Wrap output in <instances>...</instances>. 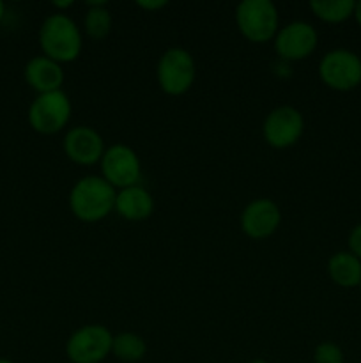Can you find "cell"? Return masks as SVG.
<instances>
[{
  "mask_svg": "<svg viewBox=\"0 0 361 363\" xmlns=\"http://www.w3.org/2000/svg\"><path fill=\"white\" fill-rule=\"evenodd\" d=\"M115 197L117 190L101 176H85L73 184L67 202L74 218L96 223L115 209Z\"/></svg>",
  "mask_w": 361,
  "mask_h": 363,
  "instance_id": "6da1fadb",
  "label": "cell"
},
{
  "mask_svg": "<svg viewBox=\"0 0 361 363\" xmlns=\"http://www.w3.org/2000/svg\"><path fill=\"white\" fill-rule=\"evenodd\" d=\"M42 55L59 64H69L80 57L84 38L76 21L66 13L50 14L39 28Z\"/></svg>",
  "mask_w": 361,
  "mask_h": 363,
  "instance_id": "7a4b0ae2",
  "label": "cell"
},
{
  "mask_svg": "<svg viewBox=\"0 0 361 363\" xmlns=\"http://www.w3.org/2000/svg\"><path fill=\"white\" fill-rule=\"evenodd\" d=\"M236 23L246 41L264 45L280 30L278 7L271 0H243L236 7Z\"/></svg>",
  "mask_w": 361,
  "mask_h": 363,
  "instance_id": "3957f363",
  "label": "cell"
},
{
  "mask_svg": "<svg viewBox=\"0 0 361 363\" xmlns=\"http://www.w3.org/2000/svg\"><path fill=\"white\" fill-rule=\"evenodd\" d=\"M158 85L166 96H183L193 87L197 64L193 55L180 46H172L161 53L156 66Z\"/></svg>",
  "mask_w": 361,
  "mask_h": 363,
  "instance_id": "277c9868",
  "label": "cell"
},
{
  "mask_svg": "<svg viewBox=\"0 0 361 363\" xmlns=\"http://www.w3.org/2000/svg\"><path fill=\"white\" fill-rule=\"evenodd\" d=\"M73 105L64 91L38 94L28 108V124L41 135H55L71 121Z\"/></svg>",
  "mask_w": 361,
  "mask_h": 363,
  "instance_id": "5b68a950",
  "label": "cell"
},
{
  "mask_svg": "<svg viewBox=\"0 0 361 363\" xmlns=\"http://www.w3.org/2000/svg\"><path fill=\"white\" fill-rule=\"evenodd\" d=\"M101 177L117 191L137 186L142 181V162L137 151L126 144H112L106 147L101 162Z\"/></svg>",
  "mask_w": 361,
  "mask_h": 363,
  "instance_id": "8992f818",
  "label": "cell"
},
{
  "mask_svg": "<svg viewBox=\"0 0 361 363\" xmlns=\"http://www.w3.org/2000/svg\"><path fill=\"white\" fill-rule=\"evenodd\" d=\"M113 335L103 325H85L71 333L66 357L71 363H101L112 353Z\"/></svg>",
  "mask_w": 361,
  "mask_h": 363,
  "instance_id": "52a82bcc",
  "label": "cell"
},
{
  "mask_svg": "<svg viewBox=\"0 0 361 363\" xmlns=\"http://www.w3.org/2000/svg\"><path fill=\"white\" fill-rule=\"evenodd\" d=\"M304 133V117L296 106L280 105L265 116L262 137L273 149H289L301 140Z\"/></svg>",
  "mask_w": 361,
  "mask_h": 363,
  "instance_id": "ba28073f",
  "label": "cell"
},
{
  "mask_svg": "<svg viewBox=\"0 0 361 363\" xmlns=\"http://www.w3.org/2000/svg\"><path fill=\"white\" fill-rule=\"evenodd\" d=\"M319 77L333 91H353L361 84V59L349 50H331L319 62Z\"/></svg>",
  "mask_w": 361,
  "mask_h": 363,
  "instance_id": "9c48e42d",
  "label": "cell"
},
{
  "mask_svg": "<svg viewBox=\"0 0 361 363\" xmlns=\"http://www.w3.org/2000/svg\"><path fill=\"white\" fill-rule=\"evenodd\" d=\"M319 43L317 30L308 21L296 20L280 27L273 39V46L283 62H299L315 52Z\"/></svg>",
  "mask_w": 361,
  "mask_h": 363,
  "instance_id": "30bf717a",
  "label": "cell"
},
{
  "mask_svg": "<svg viewBox=\"0 0 361 363\" xmlns=\"http://www.w3.org/2000/svg\"><path fill=\"white\" fill-rule=\"evenodd\" d=\"M241 230L250 240L262 241L271 238L282 223V209L273 199H255L241 213Z\"/></svg>",
  "mask_w": 361,
  "mask_h": 363,
  "instance_id": "8fae6325",
  "label": "cell"
},
{
  "mask_svg": "<svg viewBox=\"0 0 361 363\" xmlns=\"http://www.w3.org/2000/svg\"><path fill=\"white\" fill-rule=\"evenodd\" d=\"M62 149L67 160L81 167L99 163L106 151L103 137L91 126H74L67 130L64 135Z\"/></svg>",
  "mask_w": 361,
  "mask_h": 363,
  "instance_id": "7c38bea8",
  "label": "cell"
},
{
  "mask_svg": "<svg viewBox=\"0 0 361 363\" xmlns=\"http://www.w3.org/2000/svg\"><path fill=\"white\" fill-rule=\"evenodd\" d=\"M64 78L66 74H64L62 64L45 55L32 57L25 66V80L38 94L62 91Z\"/></svg>",
  "mask_w": 361,
  "mask_h": 363,
  "instance_id": "4fadbf2b",
  "label": "cell"
},
{
  "mask_svg": "<svg viewBox=\"0 0 361 363\" xmlns=\"http://www.w3.org/2000/svg\"><path fill=\"white\" fill-rule=\"evenodd\" d=\"M113 211L127 222H144L154 213V197L142 184L117 191Z\"/></svg>",
  "mask_w": 361,
  "mask_h": 363,
  "instance_id": "5bb4252c",
  "label": "cell"
},
{
  "mask_svg": "<svg viewBox=\"0 0 361 363\" xmlns=\"http://www.w3.org/2000/svg\"><path fill=\"white\" fill-rule=\"evenodd\" d=\"M329 279L340 287H356L361 284V261L350 252H336L328 262Z\"/></svg>",
  "mask_w": 361,
  "mask_h": 363,
  "instance_id": "9a60e30c",
  "label": "cell"
},
{
  "mask_svg": "<svg viewBox=\"0 0 361 363\" xmlns=\"http://www.w3.org/2000/svg\"><path fill=\"white\" fill-rule=\"evenodd\" d=\"M84 16V30L92 41H103L112 32V13L106 2H88Z\"/></svg>",
  "mask_w": 361,
  "mask_h": 363,
  "instance_id": "2e32d148",
  "label": "cell"
},
{
  "mask_svg": "<svg viewBox=\"0 0 361 363\" xmlns=\"http://www.w3.org/2000/svg\"><path fill=\"white\" fill-rule=\"evenodd\" d=\"M147 353V344L144 337L134 332H120L113 335L112 354L120 362H140Z\"/></svg>",
  "mask_w": 361,
  "mask_h": 363,
  "instance_id": "e0dca14e",
  "label": "cell"
},
{
  "mask_svg": "<svg viewBox=\"0 0 361 363\" xmlns=\"http://www.w3.org/2000/svg\"><path fill=\"white\" fill-rule=\"evenodd\" d=\"M356 2L353 0H311L310 9L319 20L326 23H342L347 18L354 16Z\"/></svg>",
  "mask_w": 361,
  "mask_h": 363,
  "instance_id": "ac0fdd59",
  "label": "cell"
},
{
  "mask_svg": "<svg viewBox=\"0 0 361 363\" xmlns=\"http://www.w3.org/2000/svg\"><path fill=\"white\" fill-rule=\"evenodd\" d=\"M315 363H343V353L336 344L321 342L314 351Z\"/></svg>",
  "mask_w": 361,
  "mask_h": 363,
  "instance_id": "d6986e66",
  "label": "cell"
},
{
  "mask_svg": "<svg viewBox=\"0 0 361 363\" xmlns=\"http://www.w3.org/2000/svg\"><path fill=\"white\" fill-rule=\"evenodd\" d=\"M349 248H350V254L356 255V257L361 261V223L354 227L353 233H350Z\"/></svg>",
  "mask_w": 361,
  "mask_h": 363,
  "instance_id": "ffe728a7",
  "label": "cell"
},
{
  "mask_svg": "<svg viewBox=\"0 0 361 363\" xmlns=\"http://www.w3.org/2000/svg\"><path fill=\"white\" fill-rule=\"evenodd\" d=\"M166 6H168L166 0H137V7H140L144 11H152V13H156L159 9H165Z\"/></svg>",
  "mask_w": 361,
  "mask_h": 363,
  "instance_id": "44dd1931",
  "label": "cell"
},
{
  "mask_svg": "<svg viewBox=\"0 0 361 363\" xmlns=\"http://www.w3.org/2000/svg\"><path fill=\"white\" fill-rule=\"evenodd\" d=\"M52 6L55 7V9H60L59 13H62V9H69V7L73 6V0H62V2H52Z\"/></svg>",
  "mask_w": 361,
  "mask_h": 363,
  "instance_id": "7402d4cb",
  "label": "cell"
},
{
  "mask_svg": "<svg viewBox=\"0 0 361 363\" xmlns=\"http://www.w3.org/2000/svg\"><path fill=\"white\" fill-rule=\"evenodd\" d=\"M354 18H356V21L361 27V0L360 2H356V7H354Z\"/></svg>",
  "mask_w": 361,
  "mask_h": 363,
  "instance_id": "603a6c76",
  "label": "cell"
},
{
  "mask_svg": "<svg viewBox=\"0 0 361 363\" xmlns=\"http://www.w3.org/2000/svg\"><path fill=\"white\" fill-rule=\"evenodd\" d=\"M4 13H6V7H4V4L0 2V21H2V18H4Z\"/></svg>",
  "mask_w": 361,
  "mask_h": 363,
  "instance_id": "cb8c5ba5",
  "label": "cell"
},
{
  "mask_svg": "<svg viewBox=\"0 0 361 363\" xmlns=\"http://www.w3.org/2000/svg\"><path fill=\"white\" fill-rule=\"evenodd\" d=\"M248 363H268V362L262 360V358H255V360H251V362H248Z\"/></svg>",
  "mask_w": 361,
  "mask_h": 363,
  "instance_id": "d4e9b609",
  "label": "cell"
},
{
  "mask_svg": "<svg viewBox=\"0 0 361 363\" xmlns=\"http://www.w3.org/2000/svg\"><path fill=\"white\" fill-rule=\"evenodd\" d=\"M0 363H13V362H11V360H4V358H2V360H0Z\"/></svg>",
  "mask_w": 361,
  "mask_h": 363,
  "instance_id": "484cf974",
  "label": "cell"
},
{
  "mask_svg": "<svg viewBox=\"0 0 361 363\" xmlns=\"http://www.w3.org/2000/svg\"><path fill=\"white\" fill-rule=\"evenodd\" d=\"M360 287H361V284H360Z\"/></svg>",
  "mask_w": 361,
  "mask_h": 363,
  "instance_id": "4316f807",
  "label": "cell"
}]
</instances>
